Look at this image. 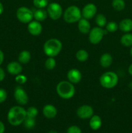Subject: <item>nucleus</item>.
Instances as JSON below:
<instances>
[{"mask_svg":"<svg viewBox=\"0 0 132 133\" xmlns=\"http://www.w3.org/2000/svg\"><path fill=\"white\" fill-rule=\"evenodd\" d=\"M128 73H129L131 75H132V64L129 65V68H128Z\"/></svg>","mask_w":132,"mask_h":133,"instance_id":"38","label":"nucleus"},{"mask_svg":"<svg viewBox=\"0 0 132 133\" xmlns=\"http://www.w3.org/2000/svg\"><path fill=\"white\" fill-rule=\"evenodd\" d=\"M67 79L72 84H78L82 78V75L80 70L76 68H72L67 72Z\"/></svg>","mask_w":132,"mask_h":133,"instance_id":"13","label":"nucleus"},{"mask_svg":"<svg viewBox=\"0 0 132 133\" xmlns=\"http://www.w3.org/2000/svg\"><path fill=\"white\" fill-rule=\"evenodd\" d=\"M106 31L109 32H115L119 29V25L115 22H107L106 25Z\"/></svg>","mask_w":132,"mask_h":133,"instance_id":"28","label":"nucleus"},{"mask_svg":"<svg viewBox=\"0 0 132 133\" xmlns=\"http://www.w3.org/2000/svg\"><path fill=\"white\" fill-rule=\"evenodd\" d=\"M4 61V53L0 49V66L2 64Z\"/></svg>","mask_w":132,"mask_h":133,"instance_id":"36","label":"nucleus"},{"mask_svg":"<svg viewBox=\"0 0 132 133\" xmlns=\"http://www.w3.org/2000/svg\"><path fill=\"white\" fill-rule=\"evenodd\" d=\"M120 43L124 47L132 46V34L128 33L123 35L120 38Z\"/></svg>","mask_w":132,"mask_h":133,"instance_id":"22","label":"nucleus"},{"mask_svg":"<svg viewBox=\"0 0 132 133\" xmlns=\"http://www.w3.org/2000/svg\"><path fill=\"white\" fill-rule=\"evenodd\" d=\"M76 58L79 62H85L89 58V53L85 49H79L76 53Z\"/></svg>","mask_w":132,"mask_h":133,"instance_id":"23","label":"nucleus"},{"mask_svg":"<svg viewBox=\"0 0 132 133\" xmlns=\"http://www.w3.org/2000/svg\"><path fill=\"white\" fill-rule=\"evenodd\" d=\"M113 58L112 55L108 53L102 54L100 58V64L101 66L104 68L110 67L113 64Z\"/></svg>","mask_w":132,"mask_h":133,"instance_id":"17","label":"nucleus"},{"mask_svg":"<svg viewBox=\"0 0 132 133\" xmlns=\"http://www.w3.org/2000/svg\"><path fill=\"white\" fill-rule=\"evenodd\" d=\"M107 32V31L106 30H103L101 27H93L89 32V42L91 44H94V45L99 44Z\"/></svg>","mask_w":132,"mask_h":133,"instance_id":"7","label":"nucleus"},{"mask_svg":"<svg viewBox=\"0 0 132 133\" xmlns=\"http://www.w3.org/2000/svg\"><path fill=\"white\" fill-rule=\"evenodd\" d=\"M33 5L37 9H44L48 5L47 0H33Z\"/></svg>","mask_w":132,"mask_h":133,"instance_id":"30","label":"nucleus"},{"mask_svg":"<svg viewBox=\"0 0 132 133\" xmlns=\"http://www.w3.org/2000/svg\"><path fill=\"white\" fill-rule=\"evenodd\" d=\"M76 115L80 119H90L94 115V110L90 105H82L78 108L77 110H76Z\"/></svg>","mask_w":132,"mask_h":133,"instance_id":"10","label":"nucleus"},{"mask_svg":"<svg viewBox=\"0 0 132 133\" xmlns=\"http://www.w3.org/2000/svg\"><path fill=\"white\" fill-rule=\"evenodd\" d=\"M3 10H4L3 5V4L0 2V15L2 14V13L3 12Z\"/></svg>","mask_w":132,"mask_h":133,"instance_id":"37","label":"nucleus"},{"mask_svg":"<svg viewBox=\"0 0 132 133\" xmlns=\"http://www.w3.org/2000/svg\"><path fill=\"white\" fill-rule=\"evenodd\" d=\"M26 112L27 117L35 118L38 114V110L35 107H30L26 110Z\"/></svg>","mask_w":132,"mask_h":133,"instance_id":"29","label":"nucleus"},{"mask_svg":"<svg viewBox=\"0 0 132 133\" xmlns=\"http://www.w3.org/2000/svg\"><path fill=\"white\" fill-rule=\"evenodd\" d=\"M5 77V72L4 70L0 68V82L3 81Z\"/></svg>","mask_w":132,"mask_h":133,"instance_id":"34","label":"nucleus"},{"mask_svg":"<svg viewBox=\"0 0 132 133\" xmlns=\"http://www.w3.org/2000/svg\"><path fill=\"white\" fill-rule=\"evenodd\" d=\"M130 55H131V56L132 57V46L131 47V49H130Z\"/></svg>","mask_w":132,"mask_h":133,"instance_id":"41","label":"nucleus"},{"mask_svg":"<svg viewBox=\"0 0 132 133\" xmlns=\"http://www.w3.org/2000/svg\"><path fill=\"white\" fill-rule=\"evenodd\" d=\"M67 133H82V130L78 126L72 125L67 129Z\"/></svg>","mask_w":132,"mask_h":133,"instance_id":"32","label":"nucleus"},{"mask_svg":"<svg viewBox=\"0 0 132 133\" xmlns=\"http://www.w3.org/2000/svg\"><path fill=\"white\" fill-rule=\"evenodd\" d=\"M62 49V43L57 38H50L43 45V52L48 57H55Z\"/></svg>","mask_w":132,"mask_h":133,"instance_id":"3","label":"nucleus"},{"mask_svg":"<svg viewBox=\"0 0 132 133\" xmlns=\"http://www.w3.org/2000/svg\"><path fill=\"white\" fill-rule=\"evenodd\" d=\"M26 117V109H25L23 107L14 106L10 108L8 112V122L13 126H18L23 123Z\"/></svg>","mask_w":132,"mask_h":133,"instance_id":"1","label":"nucleus"},{"mask_svg":"<svg viewBox=\"0 0 132 133\" xmlns=\"http://www.w3.org/2000/svg\"><path fill=\"white\" fill-rule=\"evenodd\" d=\"M97 12V7L94 4L88 3L84 6L82 10V16L87 19L94 18Z\"/></svg>","mask_w":132,"mask_h":133,"instance_id":"11","label":"nucleus"},{"mask_svg":"<svg viewBox=\"0 0 132 133\" xmlns=\"http://www.w3.org/2000/svg\"><path fill=\"white\" fill-rule=\"evenodd\" d=\"M78 29L81 33L84 34V35L88 34L91 29L90 22L88 19L82 18L78 22Z\"/></svg>","mask_w":132,"mask_h":133,"instance_id":"16","label":"nucleus"},{"mask_svg":"<svg viewBox=\"0 0 132 133\" xmlns=\"http://www.w3.org/2000/svg\"><path fill=\"white\" fill-rule=\"evenodd\" d=\"M23 123L25 128H27V129H33L36 125V120H35V118L27 116Z\"/></svg>","mask_w":132,"mask_h":133,"instance_id":"26","label":"nucleus"},{"mask_svg":"<svg viewBox=\"0 0 132 133\" xmlns=\"http://www.w3.org/2000/svg\"><path fill=\"white\" fill-rule=\"evenodd\" d=\"M14 99L19 105H25L28 102V96L26 91L20 87H17L14 90Z\"/></svg>","mask_w":132,"mask_h":133,"instance_id":"9","label":"nucleus"},{"mask_svg":"<svg viewBox=\"0 0 132 133\" xmlns=\"http://www.w3.org/2000/svg\"><path fill=\"white\" fill-rule=\"evenodd\" d=\"M43 114L47 119H53L57 115V109L54 105L47 104L43 108Z\"/></svg>","mask_w":132,"mask_h":133,"instance_id":"15","label":"nucleus"},{"mask_svg":"<svg viewBox=\"0 0 132 133\" xmlns=\"http://www.w3.org/2000/svg\"><path fill=\"white\" fill-rule=\"evenodd\" d=\"M15 81L20 84H25L27 81V77L23 74H19L15 77Z\"/></svg>","mask_w":132,"mask_h":133,"instance_id":"31","label":"nucleus"},{"mask_svg":"<svg viewBox=\"0 0 132 133\" xmlns=\"http://www.w3.org/2000/svg\"><path fill=\"white\" fill-rule=\"evenodd\" d=\"M56 62L54 57H49L45 62V67L49 70H52L56 67Z\"/></svg>","mask_w":132,"mask_h":133,"instance_id":"27","label":"nucleus"},{"mask_svg":"<svg viewBox=\"0 0 132 133\" xmlns=\"http://www.w3.org/2000/svg\"><path fill=\"white\" fill-rule=\"evenodd\" d=\"M47 12L43 9H38L34 12V18L38 22H43L47 18Z\"/></svg>","mask_w":132,"mask_h":133,"instance_id":"20","label":"nucleus"},{"mask_svg":"<svg viewBox=\"0 0 132 133\" xmlns=\"http://www.w3.org/2000/svg\"><path fill=\"white\" fill-rule=\"evenodd\" d=\"M27 30L31 35L37 36L40 35V34L41 33L43 27L40 22H38L36 20H32L28 23Z\"/></svg>","mask_w":132,"mask_h":133,"instance_id":"12","label":"nucleus"},{"mask_svg":"<svg viewBox=\"0 0 132 133\" xmlns=\"http://www.w3.org/2000/svg\"><path fill=\"white\" fill-rule=\"evenodd\" d=\"M48 133H58V132H57V131H54V130H51V131H49V132H48Z\"/></svg>","mask_w":132,"mask_h":133,"instance_id":"40","label":"nucleus"},{"mask_svg":"<svg viewBox=\"0 0 132 133\" xmlns=\"http://www.w3.org/2000/svg\"><path fill=\"white\" fill-rule=\"evenodd\" d=\"M119 28L122 32H129L132 31V19L130 18H125L120 22Z\"/></svg>","mask_w":132,"mask_h":133,"instance_id":"18","label":"nucleus"},{"mask_svg":"<svg viewBox=\"0 0 132 133\" xmlns=\"http://www.w3.org/2000/svg\"><path fill=\"white\" fill-rule=\"evenodd\" d=\"M112 6L116 11H122L125 9V1L124 0H113Z\"/></svg>","mask_w":132,"mask_h":133,"instance_id":"25","label":"nucleus"},{"mask_svg":"<svg viewBox=\"0 0 132 133\" xmlns=\"http://www.w3.org/2000/svg\"><path fill=\"white\" fill-rule=\"evenodd\" d=\"M119 82V77L113 71H107L102 74L100 77V83L103 88L111 89L116 87Z\"/></svg>","mask_w":132,"mask_h":133,"instance_id":"4","label":"nucleus"},{"mask_svg":"<svg viewBox=\"0 0 132 133\" xmlns=\"http://www.w3.org/2000/svg\"><path fill=\"white\" fill-rule=\"evenodd\" d=\"M16 17L21 23H28L33 19L34 12L26 6H21L17 10Z\"/></svg>","mask_w":132,"mask_h":133,"instance_id":"6","label":"nucleus"},{"mask_svg":"<svg viewBox=\"0 0 132 133\" xmlns=\"http://www.w3.org/2000/svg\"><path fill=\"white\" fill-rule=\"evenodd\" d=\"M7 71L10 74L13 75H18L22 72L23 68L21 64L19 62L16 61H12L8 64L6 66Z\"/></svg>","mask_w":132,"mask_h":133,"instance_id":"14","label":"nucleus"},{"mask_svg":"<svg viewBox=\"0 0 132 133\" xmlns=\"http://www.w3.org/2000/svg\"><path fill=\"white\" fill-rule=\"evenodd\" d=\"M7 98V92L3 88H0V103H3Z\"/></svg>","mask_w":132,"mask_h":133,"instance_id":"33","label":"nucleus"},{"mask_svg":"<svg viewBox=\"0 0 132 133\" xmlns=\"http://www.w3.org/2000/svg\"><path fill=\"white\" fill-rule=\"evenodd\" d=\"M102 125V121L100 117L98 115H93L90 118L89 121V126L91 129L94 131L98 130Z\"/></svg>","mask_w":132,"mask_h":133,"instance_id":"19","label":"nucleus"},{"mask_svg":"<svg viewBox=\"0 0 132 133\" xmlns=\"http://www.w3.org/2000/svg\"><path fill=\"white\" fill-rule=\"evenodd\" d=\"M128 87H129V88L132 90V81H131L130 83H129V85H128Z\"/></svg>","mask_w":132,"mask_h":133,"instance_id":"39","label":"nucleus"},{"mask_svg":"<svg viewBox=\"0 0 132 133\" xmlns=\"http://www.w3.org/2000/svg\"><path fill=\"white\" fill-rule=\"evenodd\" d=\"M31 58V55L28 51L23 50L18 55V62L21 64H27L30 62Z\"/></svg>","mask_w":132,"mask_h":133,"instance_id":"21","label":"nucleus"},{"mask_svg":"<svg viewBox=\"0 0 132 133\" xmlns=\"http://www.w3.org/2000/svg\"><path fill=\"white\" fill-rule=\"evenodd\" d=\"M48 16L53 20H58L62 17L63 14L62 7L58 3H51L47 5V9Z\"/></svg>","mask_w":132,"mask_h":133,"instance_id":"8","label":"nucleus"},{"mask_svg":"<svg viewBox=\"0 0 132 133\" xmlns=\"http://www.w3.org/2000/svg\"><path fill=\"white\" fill-rule=\"evenodd\" d=\"M5 130V125L3 124L2 122L0 121V133H4Z\"/></svg>","mask_w":132,"mask_h":133,"instance_id":"35","label":"nucleus"},{"mask_svg":"<svg viewBox=\"0 0 132 133\" xmlns=\"http://www.w3.org/2000/svg\"><path fill=\"white\" fill-rule=\"evenodd\" d=\"M75 87L69 81H62L56 86V92L58 96L63 99H70L75 96Z\"/></svg>","mask_w":132,"mask_h":133,"instance_id":"2","label":"nucleus"},{"mask_svg":"<svg viewBox=\"0 0 132 133\" xmlns=\"http://www.w3.org/2000/svg\"><path fill=\"white\" fill-rule=\"evenodd\" d=\"M82 11L80 8L75 5L70 6L65 10L63 14V19L68 23L78 22L82 18Z\"/></svg>","mask_w":132,"mask_h":133,"instance_id":"5","label":"nucleus"},{"mask_svg":"<svg viewBox=\"0 0 132 133\" xmlns=\"http://www.w3.org/2000/svg\"><path fill=\"white\" fill-rule=\"evenodd\" d=\"M95 23L98 25V27H106V24H107V18L105 16L104 14H98L96 16L95 18Z\"/></svg>","mask_w":132,"mask_h":133,"instance_id":"24","label":"nucleus"}]
</instances>
